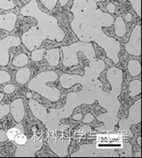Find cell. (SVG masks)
Instances as JSON below:
<instances>
[{
	"label": "cell",
	"instance_id": "obj_1",
	"mask_svg": "<svg viewBox=\"0 0 142 158\" xmlns=\"http://www.w3.org/2000/svg\"><path fill=\"white\" fill-rule=\"evenodd\" d=\"M59 1L61 7L69 2V0ZM71 11L74 15L71 22V28L79 41L85 43L95 42L103 48L106 56L114 64L119 63L118 54L121 51L119 41L107 36L102 30V27L113 25L112 15L98 9L95 0H73Z\"/></svg>",
	"mask_w": 142,
	"mask_h": 158
},
{
	"label": "cell",
	"instance_id": "obj_2",
	"mask_svg": "<svg viewBox=\"0 0 142 158\" xmlns=\"http://www.w3.org/2000/svg\"><path fill=\"white\" fill-rule=\"evenodd\" d=\"M106 80L111 85V92L103 91L102 87H96L92 91H80L78 92H70L66 97V105L61 109H55L59 117L62 119L70 117L73 111L77 107L82 104H93L98 101L99 105L106 110V113L99 114L96 119L104 123V127H97L99 132H112L119 121L118 112L121 103L118 100L123 87L124 74L123 71L117 67L110 68L106 71Z\"/></svg>",
	"mask_w": 142,
	"mask_h": 158
},
{
	"label": "cell",
	"instance_id": "obj_3",
	"mask_svg": "<svg viewBox=\"0 0 142 158\" xmlns=\"http://www.w3.org/2000/svg\"><path fill=\"white\" fill-rule=\"evenodd\" d=\"M39 0H31L20 10L24 16H32L37 21V26L32 27L22 34V43L30 52L41 46L45 40L62 42L66 33L58 25V20L55 16L44 13L38 8Z\"/></svg>",
	"mask_w": 142,
	"mask_h": 158
},
{
	"label": "cell",
	"instance_id": "obj_4",
	"mask_svg": "<svg viewBox=\"0 0 142 158\" xmlns=\"http://www.w3.org/2000/svg\"><path fill=\"white\" fill-rule=\"evenodd\" d=\"M89 62V66L85 67V74L81 75L63 74L60 78V84L63 88L68 90L77 84L82 85L81 91H92L96 87H102L101 81H99V76L106 69V64L104 60L97 59L96 56L87 58Z\"/></svg>",
	"mask_w": 142,
	"mask_h": 158
},
{
	"label": "cell",
	"instance_id": "obj_5",
	"mask_svg": "<svg viewBox=\"0 0 142 158\" xmlns=\"http://www.w3.org/2000/svg\"><path fill=\"white\" fill-rule=\"evenodd\" d=\"M58 79V74L53 70L41 72L28 81V89L50 101L56 103L61 98V92L55 87H50L47 85L49 82H54Z\"/></svg>",
	"mask_w": 142,
	"mask_h": 158
},
{
	"label": "cell",
	"instance_id": "obj_6",
	"mask_svg": "<svg viewBox=\"0 0 142 158\" xmlns=\"http://www.w3.org/2000/svg\"><path fill=\"white\" fill-rule=\"evenodd\" d=\"M28 104L33 116L38 119L49 131L54 132H65L71 127L68 124L61 123V119L59 117L58 113L55 111V109H51L49 113H48L44 105L33 98H30Z\"/></svg>",
	"mask_w": 142,
	"mask_h": 158
},
{
	"label": "cell",
	"instance_id": "obj_7",
	"mask_svg": "<svg viewBox=\"0 0 142 158\" xmlns=\"http://www.w3.org/2000/svg\"><path fill=\"white\" fill-rule=\"evenodd\" d=\"M61 51L63 52L62 64L66 68L77 66L79 64V61L77 57L78 52H82L86 56V58H89L90 56H96L95 48L91 42L85 43L82 41H77L67 46H63L61 47Z\"/></svg>",
	"mask_w": 142,
	"mask_h": 158
},
{
	"label": "cell",
	"instance_id": "obj_8",
	"mask_svg": "<svg viewBox=\"0 0 142 158\" xmlns=\"http://www.w3.org/2000/svg\"><path fill=\"white\" fill-rule=\"evenodd\" d=\"M141 121V98L136 100L134 104L128 109V116L124 119H119L118 126L119 130L123 133H125L128 138H133L134 132H132L131 127L133 125L140 123Z\"/></svg>",
	"mask_w": 142,
	"mask_h": 158
},
{
	"label": "cell",
	"instance_id": "obj_9",
	"mask_svg": "<svg viewBox=\"0 0 142 158\" xmlns=\"http://www.w3.org/2000/svg\"><path fill=\"white\" fill-rule=\"evenodd\" d=\"M71 157H118L119 154L116 149H102L96 146V143H86L70 155Z\"/></svg>",
	"mask_w": 142,
	"mask_h": 158
},
{
	"label": "cell",
	"instance_id": "obj_10",
	"mask_svg": "<svg viewBox=\"0 0 142 158\" xmlns=\"http://www.w3.org/2000/svg\"><path fill=\"white\" fill-rule=\"evenodd\" d=\"M16 146V151L15 153V157H35V153L40 151L44 141L43 138H37V135H34L31 139H27V141L23 145H19L15 143Z\"/></svg>",
	"mask_w": 142,
	"mask_h": 158
},
{
	"label": "cell",
	"instance_id": "obj_11",
	"mask_svg": "<svg viewBox=\"0 0 142 158\" xmlns=\"http://www.w3.org/2000/svg\"><path fill=\"white\" fill-rule=\"evenodd\" d=\"M15 4L13 0H0V9L4 10H10L14 9ZM17 15L15 13H8L5 15H0V29L11 32L15 29Z\"/></svg>",
	"mask_w": 142,
	"mask_h": 158
},
{
	"label": "cell",
	"instance_id": "obj_12",
	"mask_svg": "<svg viewBox=\"0 0 142 158\" xmlns=\"http://www.w3.org/2000/svg\"><path fill=\"white\" fill-rule=\"evenodd\" d=\"M21 44L22 40L15 35H9L0 40V66H7L10 63V49Z\"/></svg>",
	"mask_w": 142,
	"mask_h": 158
},
{
	"label": "cell",
	"instance_id": "obj_13",
	"mask_svg": "<svg viewBox=\"0 0 142 158\" xmlns=\"http://www.w3.org/2000/svg\"><path fill=\"white\" fill-rule=\"evenodd\" d=\"M125 51L129 55L140 56L141 55V26L136 25L125 44Z\"/></svg>",
	"mask_w": 142,
	"mask_h": 158
},
{
	"label": "cell",
	"instance_id": "obj_14",
	"mask_svg": "<svg viewBox=\"0 0 142 158\" xmlns=\"http://www.w3.org/2000/svg\"><path fill=\"white\" fill-rule=\"evenodd\" d=\"M72 141V138L68 137L67 139H57L55 133H52L49 138V145L51 151H53L59 157H66L68 153V147Z\"/></svg>",
	"mask_w": 142,
	"mask_h": 158
},
{
	"label": "cell",
	"instance_id": "obj_15",
	"mask_svg": "<svg viewBox=\"0 0 142 158\" xmlns=\"http://www.w3.org/2000/svg\"><path fill=\"white\" fill-rule=\"evenodd\" d=\"M24 101L22 98H16L10 104V110L12 116L14 118L15 122H22L25 116V107H24Z\"/></svg>",
	"mask_w": 142,
	"mask_h": 158
},
{
	"label": "cell",
	"instance_id": "obj_16",
	"mask_svg": "<svg viewBox=\"0 0 142 158\" xmlns=\"http://www.w3.org/2000/svg\"><path fill=\"white\" fill-rule=\"evenodd\" d=\"M4 98V94L3 92H0V120L10 114V103L4 104V105L1 104V102L3 101ZM8 138L6 132H4V130H0V142L4 143V142H6Z\"/></svg>",
	"mask_w": 142,
	"mask_h": 158
},
{
	"label": "cell",
	"instance_id": "obj_17",
	"mask_svg": "<svg viewBox=\"0 0 142 158\" xmlns=\"http://www.w3.org/2000/svg\"><path fill=\"white\" fill-rule=\"evenodd\" d=\"M44 57H45L49 66H58L59 63H60V49L56 47L52 48L49 50H46Z\"/></svg>",
	"mask_w": 142,
	"mask_h": 158
},
{
	"label": "cell",
	"instance_id": "obj_18",
	"mask_svg": "<svg viewBox=\"0 0 142 158\" xmlns=\"http://www.w3.org/2000/svg\"><path fill=\"white\" fill-rule=\"evenodd\" d=\"M113 24L115 27V34L119 38L124 37L127 33V27L124 18L122 16H118L116 20H114Z\"/></svg>",
	"mask_w": 142,
	"mask_h": 158
},
{
	"label": "cell",
	"instance_id": "obj_19",
	"mask_svg": "<svg viewBox=\"0 0 142 158\" xmlns=\"http://www.w3.org/2000/svg\"><path fill=\"white\" fill-rule=\"evenodd\" d=\"M31 77V70L28 68L23 67L17 71L15 74V81L19 84H26Z\"/></svg>",
	"mask_w": 142,
	"mask_h": 158
},
{
	"label": "cell",
	"instance_id": "obj_20",
	"mask_svg": "<svg viewBox=\"0 0 142 158\" xmlns=\"http://www.w3.org/2000/svg\"><path fill=\"white\" fill-rule=\"evenodd\" d=\"M128 70L132 77H136L141 73V65L140 61L136 59H131L128 63Z\"/></svg>",
	"mask_w": 142,
	"mask_h": 158
},
{
	"label": "cell",
	"instance_id": "obj_21",
	"mask_svg": "<svg viewBox=\"0 0 142 158\" xmlns=\"http://www.w3.org/2000/svg\"><path fill=\"white\" fill-rule=\"evenodd\" d=\"M141 93V81L140 80L132 81L128 86V95L131 98H135Z\"/></svg>",
	"mask_w": 142,
	"mask_h": 158
},
{
	"label": "cell",
	"instance_id": "obj_22",
	"mask_svg": "<svg viewBox=\"0 0 142 158\" xmlns=\"http://www.w3.org/2000/svg\"><path fill=\"white\" fill-rule=\"evenodd\" d=\"M13 65L17 68H23L26 67L28 63H29V58L28 56L26 55V53H21L16 56H15V58L13 59L12 61Z\"/></svg>",
	"mask_w": 142,
	"mask_h": 158
},
{
	"label": "cell",
	"instance_id": "obj_23",
	"mask_svg": "<svg viewBox=\"0 0 142 158\" xmlns=\"http://www.w3.org/2000/svg\"><path fill=\"white\" fill-rule=\"evenodd\" d=\"M20 132H25V130H24V127L22 124H21V122H18L17 125L12 127L10 130H8L6 132V134H7L8 140L10 141H14V139L15 137L20 133Z\"/></svg>",
	"mask_w": 142,
	"mask_h": 158
},
{
	"label": "cell",
	"instance_id": "obj_24",
	"mask_svg": "<svg viewBox=\"0 0 142 158\" xmlns=\"http://www.w3.org/2000/svg\"><path fill=\"white\" fill-rule=\"evenodd\" d=\"M46 48H37L35 49L32 52V55H31V59L33 62H40L44 58V55L45 52H46Z\"/></svg>",
	"mask_w": 142,
	"mask_h": 158
},
{
	"label": "cell",
	"instance_id": "obj_25",
	"mask_svg": "<svg viewBox=\"0 0 142 158\" xmlns=\"http://www.w3.org/2000/svg\"><path fill=\"white\" fill-rule=\"evenodd\" d=\"M26 141H27V138L25 135V133L24 132H20L15 137L13 142L16 143V144H19V145H23V144H25L26 143Z\"/></svg>",
	"mask_w": 142,
	"mask_h": 158
},
{
	"label": "cell",
	"instance_id": "obj_26",
	"mask_svg": "<svg viewBox=\"0 0 142 158\" xmlns=\"http://www.w3.org/2000/svg\"><path fill=\"white\" fill-rule=\"evenodd\" d=\"M129 2L131 3L133 9L135 10L137 15L141 16V3H140V0H129Z\"/></svg>",
	"mask_w": 142,
	"mask_h": 158
},
{
	"label": "cell",
	"instance_id": "obj_27",
	"mask_svg": "<svg viewBox=\"0 0 142 158\" xmlns=\"http://www.w3.org/2000/svg\"><path fill=\"white\" fill-rule=\"evenodd\" d=\"M40 1L42 2V4L50 11L55 9V5L58 2V0H40Z\"/></svg>",
	"mask_w": 142,
	"mask_h": 158
},
{
	"label": "cell",
	"instance_id": "obj_28",
	"mask_svg": "<svg viewBox=\"0 0 142 158\" xmlns=\"http://www.w3.org/2000/svg\"><path fill=\"white\" fill-rule=\"evenodd\" d=\"M11 80L10 74H9L6 71L4 70H0V85L10 82Z\"/></svg>",
	"mask_w": 142,
	"mask_h": 158
},
{
	"label": "cell",
	"instance_id": "obj_29",
	"mask_svg": "<svg viewBox=\"0 0 142 158\" xmlns=\"http://www.w3.org/2000/svg\"><path fill=\"white\" fill-rule=\"evenodd\" d=\"M3 89H4V92L6 94H11L15 91V86L12 84H8L6 85H4V87Z\"/></svg>",
	"mask_w": 142,
	"mask_h": 158
},
{
	"label": "cell",
	"instance_id": "obj_30",
	"mask_svg": "<svg viewBox=\"0 0 142 158\" xmlns=\"http://www.w3.org/2000/svg\"><path fill=\"white\" fill-rule=\"evenodd\" d=\"M82 120H83L84 123H91L92 121L95 120V117H94V115L90 112H89V113L85 114L84 118H83Z\"/></svg>",
	"mask_w": 142,
	"mask_h": 158
},
{
	"label": "cell",
	"instance_id": "obj_31",
	"mask_svg": "<svg viewBox=\"0 0 142 158\" xmlns=\"http://www.w3.org/2000/svg\"><path fill=\"white\" fill-rule=\"evenodd\" d=\"M106 10L108 11V13L112 15V14H113V13L115 12V10H116V5L114 4H112V3H110V4H108V5L106 6Z\"/></svg>",
	"mask_w": 142,
	"mask_h": 158
},
{
	"label": "cell",
	"instance_id": "obj_32",
	"mask_svg": "<svg viewBox=\"0 0 142 158\" xmlns=\"http://www.w3.org/2000/svg\"><path fill=\"white\" fill-rule=\"evenodd\" d=\"M83 118H84V116H83V114H81V113L75 114V115H73V120H75V121H81Z\"/></svg>",
	"mask_w": 142,
	"mask_h": 158
},
{
	"label": "cell",
	"instance_id": "obj_33",
	"mask_svg": "<svg viewBox=\"0 0 142 158\" xmlns=\"http://www.w3.org/2000/svg\"><path fill=\"white\" fill-rule=\"evenodd\" d=\"M125 20L127 21V22H130L132 20V15L130 14V13H128V14H127V15L125 16Z\"/></svg>",
	"mask_w": 142,
	"mask_h": 158
},
{
	"label": "cell",
	"instance_id": "obj_34",
	"mask_svg": "<svg viewBox=\"0 0 142 158\" xmlns=\"http://www.w3.org/2000/svg\"><path fill=\"white\" fill-rule=\"evenodd\" d=\"M137 143H138L139 145L141 144V137L140 136H139L138 138H137Z\"/></svg>",
	"mask_w": 142,
	"mask_h": 158
},
{
	"label": "cell",
	"instance_id": "obj_35",
	"mask_svg": "<svg viewBox=\"0 0 142 158\" xmlns=\"http://www.w3.org/2000/svg\"><path fill=\"white\" fill-rule=\"evenodd\" d=\"M135 157H140V156H141V152H140V151H138V152L135 155Z\"/></svg>",
	"mask_w": 142,
	"mask_h": 158
}]
</instances>
